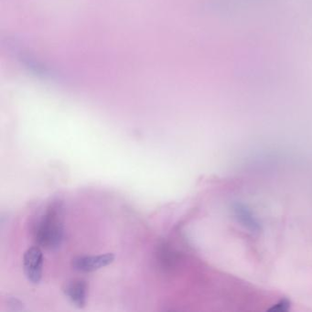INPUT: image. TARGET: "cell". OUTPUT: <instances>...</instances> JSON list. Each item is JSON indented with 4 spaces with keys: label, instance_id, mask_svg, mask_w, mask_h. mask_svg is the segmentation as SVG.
<instances>
[{
    "label": "cell",
    "instance_id": "cell-1",
    "mask_svg": "<svg viewBox=\"0 0 312 312\" xmlns=\"http://www.w3.org/2000/svg\"><path fill=\"white\" fill-rule=\"evenodd\" d=\"M34 237L40 246L49 250L60 247L63 239L61 209L51 207L39 219L34 227Z\"/></svg>",
    "mask_w": 312,
    "mask_h": 312
},
{
    "label": "cell",
    "instance_id": "cell-2",
    "mask_svg": "<svg viewBox=\"0 0 312 312\" xmlns=\"http://www.w3.org/2000/svg\"><path fill=\"white\" fill-rule=\"evenodd\" d=\"M24 272L27 278L34 284H38L42 276L43 255L39 247H31L23 257Z\"/></svg>",
    "mask_w": 312,
    "mask_h": 312
},
{
    "label": "cell",
    "instance_id": "cell-3",
    "mask_svg": "<svg viewBox=\"0 0 312 312\" xmlns=\"http://www.w3.org/2000/svg\"><path fill=\"white\" fill-rule=\"evenodd\" d=\"M115 260L114 254H105L100 256H84L72 259V267L81 272H93L102 267L110 265Z\"/></svg>",
    "mask_w": 312,
    "mask_h": 312
},
{
    "label": "cell",
    "instance_id": "cell-4",
    "mask_svg": "<svg viewBox=\"0 0 312 312\" xmlns=\"http://www.w3.org/2000/svg\"><path fill=\"white\" fill-rule=\"evenodd\" d=\"M87 291L88 286L86 281L81 279L68 282L63 289L64 294L68 296L71 303L78 308H84L86 306Z\"/></svg>",
    "mask_w": 312,
    "mask_h": 312
}]
</instances>
